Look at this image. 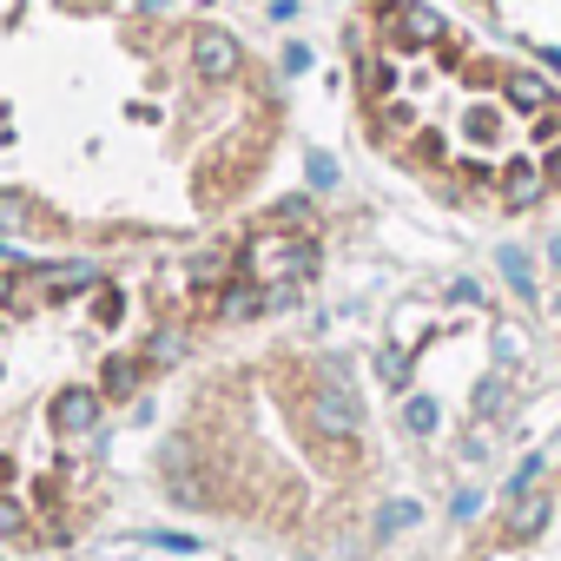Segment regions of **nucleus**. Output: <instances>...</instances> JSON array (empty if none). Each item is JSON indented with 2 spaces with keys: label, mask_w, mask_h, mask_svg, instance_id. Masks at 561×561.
Segmentation results:
<instances>
[{
  "label": "nucleus",
  "mask_w": 561,
  "mask_h": 561,
  "mask_svg": "<svg viewBox=\"0 0 561 561\" xmlns=\"http://www.w3.org/2000/svg\"><path fill=\"white\" fill-rule=\"evenodd\" d=\"M139 305L93 271H34L0 285V515L67 535L87 508L113 403L133 390Z\"/></svg>",
  "instance_id": "1"
},
{
  "label": "nucleus",
  "mask_w": 561,
  "mask_h": 561,
  "mask_svg": "<svg viewBox=\"0 0 561 561\" xmlns=\"http://www.w3.org/2000/svg\"><path fill=\"white\" fill-rule=\"evenodd\" d=\"M364 87L410 152L476 192L522 205L561 179V106L548 80L469 54L449 21L416 0H390L377 14Z\"/></svg>",
  "instance_id": "2"
}]
</instances>
